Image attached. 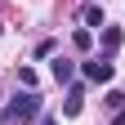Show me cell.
<instances>
[{
  "instance_id": "1",
  "label": "cell",
  "mask_w": 125,
  "mask_h": 125,
  "mask_svg": "<svg viewBox=\"0 0 125 125\" xmlns=\"http://www.w3.org/2000/svg\"><path fill=\"white\" fill-rule=\"evenodd\" d=\"M0 116H5V125H27V121H36V116H40V94H36V89L13 94Z\"/></svg>"
},
{
  "instance_id": "2",
  "label": "cell",
  "mask_w": 125,
  "mask_h": 125,
  "mask_svg": "<svg viewBox=\"0 0 125 125\" xmlns=\"http://www.w3.org/2000/svg\"><path fill=\"white\" fill-rule=\"evenodd\" d=\"M81 72H85V81H94V85H107V81L116 76L112 58H89V62H81Z\"/></svg>"
},
{
  "instance_id": "3",
  "label": "cell",
  "mask_w": 125,
  "mask_h": 125,
  "mask_svg": "<svg viewBox=\"0 0 125 125\" xmlns=\"http://www.w3.org/2000/svg\"><path fill=\"white\" fill-rule=\"evenodd\" d=\"M121 40H125V36H121V27H103V49H107V58L121 49Z\"/></svg>"
},
{
  "instance_id": "4",
  "label": "cell",
  "mask_w": 125,
  "mask_h": 125,
  "mask_svg": "<svg viewBox=\"0 0 125 125\" xmlns=\"http://www.w3.org/2000/svg\"><path fill=\"white\" fill-rule=\"evenodd\" d=\"M62 116H81V85H72L67 103H62Z\"/></svg>"
},
{
  "instance_id": "5",
  "label": "cell",
  "mask_w": 125,
  "mask_h": 125,
  "mask_svg": "<svg viewBox=\"0 0 125 125\" xmlns=\"http://www.w3.org/2000/svg\"><path fill=\"white\" fill-rule=\"evenodd\" d=\"M72 76H76V67H72L67 58H58V62H54V81H58V85H67Z\"/></svg>"
},
{
  "instance_id": "6",
  "label": "cell",
  "mask_w": 125,
  "mask_h": 125,
  "mask_svg": "<svg viewBox=\"0 0 125 125\" xmlns=\"http://www.w3.org/2000/svg\"><path fill=\"white\" fill-rule=\"evenodd\" d=\"M85 27H107L103 22V5H85Z\"/></svg>"
},
{
  "instance_id": "7",
  "label": "cell",
  "mask_w": 125,
  "mask_h": 125,
  "mask_svg": "<svg viewBox=\"0 0 125 125\" xmlns=\"http://www.w3.org/2000/svg\"><path fill=\"white\" fill-rule=\"evenodd\" d=\"M72 45H76V49L85 54L89 45H94V31H89V27H81V31H76V36H72Z\"/></svg>"
},
{
  "instance_id": "8",
  "label": "cell",
  "mask_w": 125,
  "mask_h": 125,
  "mask_svg": "<svg viewBox=\"0 0 125 125\" xmlns=\"http://www.w3.org/2000/svg\"><path fill=\"white\" fill-rule=\"evenodd\" d=\"M18 81H22V89H36V72L22 67V72H18Z\"/></svg>"
},
{
  "instance_id": "9",
  "label": "cell",
  "mask_w": 125,
  "mask_h": 125,
  "mask_svg": "<svg viewBox=\"0 0 125 125\" xmlns=\"http://www.w3.org/2000/svg\"><path fill=\"white\" fill-rule=\"evenodd\" d=\"M107 107H116V112H121V107H125V94H121V89H112V94H107Z\"/></svg>"
},
{
  "instance_id": "10",
  "label": "cell",
  "mask_w": 125,
  "mask_h": 125,
  "mask_svg": "<svg viewBox=\"0 0 125 125\" xmlns=\"http://www.w3.org/2000/svg\"><path fill=\"white\" fill-rule=\"evenodd\" d=\"M112 125H125V107H121V112H116V121H112Z\"/></svg>"
}]
</instances>
